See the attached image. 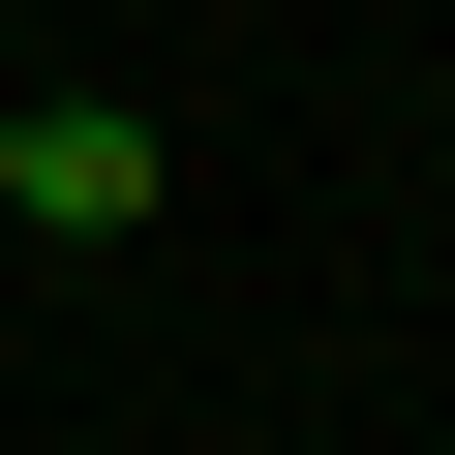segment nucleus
Masks as SVG:
<instances>
[{
	"label": "nucleus",
	"mask_w": 455,
	"mask_h": 455,
	"mask_svg": "<svg viewBox=\"0 0 455 455\" xmlns=\"http://www.w3.org/2000/svg\"><path fill=\"white\" fill-rule=\"evenodd\" d=\"M152 182H182V152H152V122H92V92H61V122H0V212H31V243H122Z\"/></svg>",
	"instance_id": "obj_1"
},
{
	"label": "nucleus",
	"mask_w": 455,
	"mask_h": 455,
	"mask_svg": "<svg viewBox=\"0 0 455 455\" xmlns=\"http://www.w3.org/2000/svg\"><path fill=\"white\" fill-rule=\"evenodd\" d=\"M0 122H31V92H0Z\"/></svg>",
	"instance_id": "obj_2"
}]
</instances>
